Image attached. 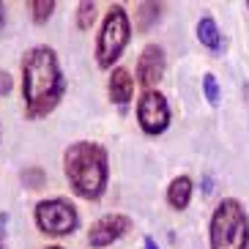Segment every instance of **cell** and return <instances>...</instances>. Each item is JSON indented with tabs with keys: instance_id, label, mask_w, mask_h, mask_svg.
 I'll use <instances>...</instances> for the list:
<instances>
[{
	"instance_id": "3957f363",
	"label": "cell",
	"mask_w": 249,
	"mask_h": 249,
	"mask_svg": "<svg viewBox=\"0 0 249 249\" xmlns=\"http://www.w3.org/2000/svg\"><path fill=\"white\" fill-rule=\"evenodd\" d=\"M208 241L211 249H249V213L241 200H219V205L211 213Z\"/></svg>"
},
{
	"instance_id": "8fae6325",
	"label": "cell",
	"mask_w": 249,
	"mask_h": 249,
	"mask_svg": "<svg viewBox=\"0 0 249 249\" xmlns=\"http://www.w3.org/2000/svg\"><path fill=\"white\" fill-rule=\"evenodd\" d=\"M195 33H197V41H200V44H203L205 50H211L213 55H222V52H225V38H222L219 25H216V19H213V17L205 14L203 19L197 22Z\"/></svg>"
},
{
	"instance_id": "9a60e30c",
	"label": "cell",
	"mask_w": 249,
	"mask_h": 249,
	"mask_svg": "<svg viewBox=\"0 0 249 249\" xmlns=\"http://www.w3.org/2000/svg\"><path fill=\"white\" fill-rule=\"evenodd\" d=\"M203 93H205V102L211 107H219V99H222V90H219V82L211 71L203 74Z\"/></svg>"
},
{
	"instance_id": "ac0fdd59",
	"label": "cell",
	"mask_w": 249,
	"mask_h": 249,
	"mask_svg": "<svg viewBox=\"0 0 249 249\" xmlns=\"http://www.w3.org/2000/svg\"><path fill=\"white\" fill-rule=\"evenodd\" d=\"M6 225H8V213L3 211L0 213V241H3V235H6Z\"/></svg>"
},
{
	"instance_id": "6da1fadb",
	"label": "cell",
	"mask_w": 249,
	"mask_h": 249,
	"mask_svg": "<svg viewBox=\"0 0 249 249\" xmlns=\"http://www.w3.org/2000/svg\"><path fill=\"white\" fill-rule=\"evenodd\" d=\"M66 96V77L52 47L38 44L22 58V99L30 121L47 118Z\"/></svg>"
},
{
	"instance_id": "603a6c76",
	"label": "cell",
	"mask_w": 249,
	"mask_h": 249,
	"mask_svg": "<svg viewBox=\"0 0 249 249\" xmlns=\"http://www.w3.org/2000/svg\"><path fill=\"white\" fill-rule=\"evenodd\" d=\"M0 249H3V241H0Z\"/></svg>"
},
{
	"instance_id": "4fadbf2b",
	"label": "cell",
	"mask_w": 249,
	"mask_h": 249,
	"mask_svg": "<svg viewBox=\"0 0 249 249\" xmlns=\"http://www.w3.org/2000/svg\"><path fill=\"white\" fill-rule=\"evenodd\" d=\"M96 14H99V6H96V3H88V0H82L80 6H77V28L88 30L90 25L96 22Z\"/></svg>"
},
{
	"instance_id": "5b68a950",
	"label": "cell",
	"mask_w": 249,
	"mask_h": 249,
	"mask_svg": "<svg viewBox=\"0 0 249 249\" xmlns=\"http://www.w3.org/2000/svg\"><path fill=\"white\" fill-rule=\"evenodd\" d=\"M33 219H36V227L44 235H52V238H60V235H69L77 230L80 225V213L74 208L71 200L66 197H47L38 200L36 208H33Z\"/></svg>"
},
{
	"instance_id": "8992f818",
	"label": "cell",
	"mask_w": 249,
	"mask_h": 249,
	"mask_svg": "<svg viewBox=\"0 0 249 249\" xmlns=\"http://www.w3.org/2000/svg\"><path fill=\"white\" fill-rule=\"evenodd\" d=\"M170 121H173L170 104L159 90H145L137 99V124L145 134H151V137L164 134L170 129Z\"/></svg>"
},
{
	"instance_id": "52a82bcc",
	"label": "cell",
	"mask_w": 249,
	"mask_h": 249,
	"mask_svg": "<svg viewBox=\"0 0 249 249\" xmlns=\"http://www.w3.org/2000/svg\"><path fill=\"white\" fill-rule=\"evenodd\" d=\"M129 230H132V216H126V213H104L88 227V247L104 249L110 244H115L118 238H124Z\"/></svg>"
},
{
	"instance_id": "2e32d148",
	"label": "cell",
	"mask_w": 249,
	"mask_h": 249,
	"mask_svg": "<svg viewBox=\"0 0 249 249\" xmlns=\"http://www.w3.org/2000/svg\"><path fill=\"white\" fill-rule=\"evenodd\" d=\"M19 178H22V183L28 186V189H38V186H44L47 173H44L41 167H25Z\"/></svg>"
},
{
	"instance_id": "30bf717a",
	"label": "cell",
	"mask_w": 249,
	"mask_h": 249,
	"mask_svg": "<svg viewBox=\"0 0 249 249\" xmlns=\"http://www.w3.org/2000/svg\"><path fill=\"white\" fill-rule=\"evenodd\" d=\"M195 195V181L189 176H176L167 186V205L173 211H186Z\"/></svg>"
},
{
	"instance_id": "7a4b0ae2",
	"label": "cell",
	"mask_w": 249,
	"mask_h": 249,
	"mask_svg": "<svg viewBox=\"0 0 249 249\" xmlns=\"http://www.w3.org/2000/svg\"><path fill=\"white\" fill-rule=\"evenodd\" d=\"M63 173L71 192L82 200H102L110 181V156L107 148L90 140H80L63 151Z\"/></svg>"
},
{
	"instance_id": "5bb4252c",
	"label": "cell",
	"mask_w": 249,
	"mask_h": 249,
	"mask_svg": "<svg viewBox=\"0 0 249 249\" xmlns=\"http://www.w3.org/2000/svg\"><path fill=\"white\" fill-rule=\"evenodd\" d=\"M52 11H55V0H33L30 3V17L36 25H44L52 17Z\"/></svg>"
},
{
	"instance_id": "7c38bea8",
	"label": "cell",
	"mask_w": 249,
	"mask_h": 249,
	"mask_svg": "<svg viewBox=\"0 0 249 249\" xmlns=\"http://www.w3.org/2000/svg\"><path fill=\"white\" fill-rule=\"evenodd\" d=\"M161 17V3H140L134 8V22L140 30H151Z\"/></svg>"
},
{
	"instance_id": "44dd1931",
	"label": "cell",
	"mask_w": 249,
	"mask_h": 249,
	"mask_svg": "<svg viewBox=\"0 0 249 249\" xmlns=\"http://www.w3.org/2000/svg\"><path fill=\"white\" fill-rule=\"evenodd\" d=\"M47 249H63V247H58V244H52V247H47Z\"/></svg>"
},
{
	"instance_id": "cb8c5ba5",
	"label": "cell",
	"mask_w": 249,
	"mask_h": 249,
	"mask_svg": "<svg viewBox=\"0 0 249 249\" xmlns=\"http://www.w3.org/2000/svg\"><path fill=\"white\" fill-rule=\"evenodd\" d=\"M247 6H249V0H247Z\"/></svg>"
},
{
	"instance_id": "9c48e42d",
	"label": "cell",
	"mask_w": 249,
	"mask_h": 249,
	"mask_svg": "<svg viewBox=\"0 0 249 249\" xmlns=\"http://www.w3.org/2000/svg\"><path fill=\"white\" fill-rule=\"evenodd\" d=\"M107 93H110V102L118 107H126L134 96V77L129 69L115 66L110 69V80H107Z\"/></svg>"
},
{
	"instance_id": "e0dca14e",
	"label": "cell",
	"mask_w": 249,
	"mask_h": 249,
	"mask_svg": "<svg viewBox=\"0 0 249 249\" xmlns=\"http://www.w3.org/2000/svg\"><path fill=\"white\" fill-rule=\"evenodd\" d=\"M11 90H14V77L6 69H0V96H8Z\"/></svg>"
},
{
	"instance_id": "ffe728a7",
	"label": "cell",
	"mask_w": 249,
	"mask_h": 249,
	"mask_svg": "<svg viewBox=\"0 0 249 249\" xmlns=\"http://www.w3.org/2000/svg\"><path fill=\"white\" fill-rule=\"evenodd\" d=\"M213 189V183H211V176H205L203 178V192H205V195H208V192H211Z\"/></svg>"
},
{
	"instance_id": "ba28073f",
	"label": "cell",
	"mask_w": 249,
	"mask_h": 249,
	"mask_svg": "<svg viewBox=\"0 0 249 249\" xmlns=\"http://www.w3.org/2000/svg\"><path fill=\"white\" fill-rule=\"evenodd\" d=\"M164 69H167V58H164V50L159 44H148L145 50L140 52L137 58V80L145 90H156V85L164 77Z\"/></svg>"
},
{
	"instance_id": "7402d4cb",
	"label": "cell",
	"mask_w": 249,
	"mask_h": 249,
	"mask_svg": "<svg viewBox=\"0 0 249 249\" xmlns=\"http://www.w3.org/2000/svg\"><path fill=\"white\" fill-rule=\"evenodd\" d=\"M0 22H3V3H0Z\"/></svg>"
},
{
	"instance_id": "d6986e66",
	"label": "cell",
	"mask_w": 249,
	"mask_h": 249,
	"mask_svg": "<svg viewBox=\"0 0 249 249\" xmlns=\"http://www.w3.org/2000/svg\"><path fill=\"white\" fill-rule=\"evenodd\" d=\"M142 249H159V244H156L151 235H142Z\"/></svg>"
},
{
	"instance_id": "277c9868",
	"label": "cell",
	"mask_w": 249,
	"mask_h": 249,
	"mask_svg": "<svg viewBox=\"0 0 249 249\" xmlns=\"http://www.w3.org/2000/svg\"><path fill=\"white\" fill-rule=\"evenodd\" d=\"M132 38V19L121 3H112L104 14L102 30L96 36V63L99 69H115L118 58L124 55V50L129 47Z\"/></svg>"
}]
</instances>
